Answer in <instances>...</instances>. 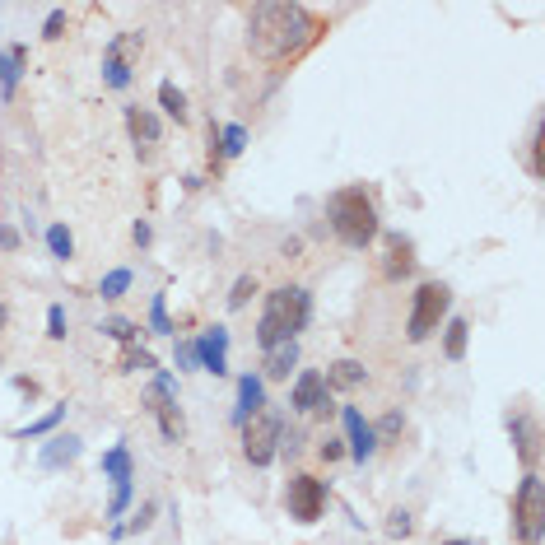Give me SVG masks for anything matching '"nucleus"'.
Listing matches in <instances>:
<instances>
[{"label": "nucleus", "instance_id": "obj_1", "mask_svg": "<svg viewBox=\"0 0 545 545\" xmlns=\"http://www.w3.org/2000/svg\"><path fill=\"white\" fill-rule=\"evenodd\" d=\"M322 33V24L313 19L308 5H289V0H271V5H257L252 10V24H247V47L271 61V66H285L299 52H308Z\"/></svg>", "mask_w": 545, "mask_h": 545}, {"label": "nucleus", "instance_id": "obj_2", "mask_svg": "<svg viewBox=\"0 0 545 545\" xmlns=\"http://www.w3.org/2000/svg\"><path fill=\"white\" fill-rule=\"evenodd\" d=\"M313 322V294L303 285H280L266 294V313L257 322V345L261 350H275V345H289L303 327Z\"/></svg>", "mask_w": 545, "mask_h": 545}, {"label": "nucleus", "instance_id": "obj_3", "mask_svg": "<svg viewBox=\"0 0 545 545\" xmlns=\"http://www.w3.org/2000/svg\"><path fill=\"white\" fill-rule=\"evenodd\" d=\"M327 219H331V233H336L345 247H355V252H364V247L378 238V205H373V196H368L364 187L331 191Z\"/></svg>", "mask_w": 545, "mask_h": 545}, {"label": "nucleus", "instance_id": "obj_4", "mask_svg": "<svg viewBox=\"0 0 545 545\" xmlns=\"http://www.w3.org/2000/svg\"><path fill=\"white\" fill-rule=\"evenodd\" d=\"M513 532L522 545H541L545 536V485L536 471H527L518 494H513Z\"/></svg>", "mask_w": 545, "mask_h": 545}, {"label": "nucleus", "instance_id": "obj_5", "mask_svg": "<svg viewBox=\"0 0 545 545\" xmlns=\"http://www.w3.org/2000/svg\"><path fill=\"white\" fill-rule=\"evenodd\" d=\"M452 308V289L438 285V280H429V285L415 289V303H410V322H406V336L410 341H429L438 331V322L448 317Z\"/></svg>", "mask_w": 545, "mask_h": 545}, {"label": "nucleus", "instance_id": "obj_6", "mask_svg": "<svg viewBox=\"0 0 545 545\" xmlns=\"http://www.w3.org/2000/svg\"><path fill=\"white\" fill-rule=\"evenodd\" d=\"M280 443H285V424H280V415H271V410H261V415H252V420L243 424V457L252 466H271Z\"/></svg>", "mask_w": 545, "mask_h": 545}, {"label": "nucleus", "instance_id": "obj_7", "mask_svg": "<svg viewBox=\"0 0 545 545\" xmlns=\"http://www.w3.org/2000/svg\"><path fill=\"white\" fill-rule=\"evenodd\" d=\"M327 513V485L317 476H294L289 480V518L317 522Z\"/></svg>", "mask_w": 545, "mask_h": 545}, {"label": "nucleus", "instance_id": "obj_8", "mask_svg": "<svg viewBox=\"0 0 545 545\" xmlns=\"http://www.w3.org/2000/svg\"><path fill=\"white\" fill-rule=\"evenodd\" d=\"M150 410L159 415V429H164L168 443H178L182 438V415H178V382L168 378V373H159L150 387Z\"/></svg>", "mask_w": 545, "mask_h": 545}, {"label": "nucleus", "instance_id": "obj_9", "mask_svg": "<svg viewBox=\"0 0 545 545\" xmlns=\"http://www.w3.org/2000/svg\"><path fill=\"white\" fill-rule=\"evenodd\" d=\"M103 471L112 476L108 518H122L126 504H131V452H126V448H108V452H103Z\"/></svg>", "mask_w": 545, "mask_h": 545}, {"label": "nucleus", "instance_id": "obj_10", "mask_svg": "<svg viewBox=\"0 0 545 545\" xmlns=\"http://www.w3.org/2000/svg\"><path fill=\"white\" fill-rule=\"evenodd\" d=\"M140 52V33H122V38L108 42V56H103V80L112 89H126L131 84V56Z\"/></svg>", "mask_w": 545, "mask_h": 545}, {"label": "nucleus", "instance_id": "obj_11", "mask_svg": "<svg viewBox=\"0 0 545 545\" xmlns=\"http://www.w3.org/2000/svg\"><path fill=\"white\" fill-rule=\"evenodd\" d=\"M331 387L327 378L317 373V368H303L299 382H294V392H289V406L299 410V415H313V410H331Z\"/></svg>", "mask_w": 545, "mask_h": 545}, {"label": "nucleus", "instance_id": "obj_12", "mask_svg": "<svg viewBox=\"0 0 545 545\" xmlns=\"http://www.w3.org/2000/svg\"><path fill=\"white\" fill-rule=\"evenodd\" d=\"M191 350H196V364H201L205 373H215V378L229 373V331L224 327H210Z\"/></svg>", "mask_w": 545, "mask_h": 545}, {"label": "nucleus", "instance_id": "obj_13", "mask_svg": "<svg viewBox=\"0 0 545 545\" xmlns=\"http://www.w3.org/2000/svg\"><path fill=\"white\" fill-rule=\"evenodd\" d=\"M341 420H345V434H350V457H355V462H368V457L378 452V434H373V424H368L355 406H345Z\"/></svg>", "mask_w": 545, "mask_h": 545}, {"label": "nucleus", "instance_id": "obj_14", "mask_svg": "<svg viewBox=\"0 0 545 545\" xmlns=\"http://www.w3.org/2000/svg\"><path fill=\"white\" fill-rule=\"evenodd\" d=\"M415 271V243L406 233H387V257H382V280H406Z\"/></svg>", "mask_w": 545, "mask_h": 545}, {"label": "nucleus", "instance_id": "obj_15", "mask_svg": "<svg viewBox=\"0 0 545 545\" xmlns=\"http://www.w3.org/2000/svg\"><path fill=\"white\" fill-rule=\"evenodd\" d=\"M261 406H266V387H261V378L247 373V378L238 382V410H233V424H247L252 415H261Z\"/></svg>", "mask_w": 545, "mask_h": 545}, {"label": "nucleus", "instance_id": "obj_16", "mask_svg": "<svg viewBox=\"0 0 545 545\" xmlns=\"http://www.w3.org/2000/svg\"><path fill=\"white\" fill-rule=\"evenodd\" d=\"M508 429H513V443H518L522 462H527V466L541 462V434H536V424L527 420V415H513V420H508Z\"/></svg>", "mask_w": 545, "mask_h": 545}, {"label": "nucleus", "instance_id": "obj_17", "mask_svg": "<svg viewBox=\"0 0 545 545\" xmlns=\"http://www.w3.org/2000/svg\"><path fill=\"white\" fill-rule=\"evenodd\" d=\"M80 457V438L75 434H56L47 448H42V471H61V466H70Z\"/></svg>", "mask_w": 545, "mask_h": 545}, {"label": "nucleus", "instance_id": "obj_18", "mask_svg": "<svg viewBox=\"0 0 545 545\" xmlns=\"http://www.w3.org/2000/svg\"><path fill=\"white\" fill-rule=\"evenodd\" d=\"M126 126H131V136H136V145L145 140V145H159V136H164V126H159V117L145 108H126Z\"/></svg>", "mask_w": 545, "mask_h": 545}, {"label": "nucleus", "instance_id": "obj_19", "mask_svg": "<svg viewBox=\"0 0 545 545\" xmlns=\"http://www.w3.org/2000/svg\"><path fill=\"white\" fill-rule=\"evenodd\" d=\"M24 61H28L24 47H10V52H5V61H0V94H5V98H14V89H19Z\"/></svg>", "mask_w": 545, "mask_h": 545}, {"label": "nucleus", "instance_id": "obj_20", "mask_svg": "<svg viewBox=\"0 0 545 545\" xmlns=\"http://www.w3.org/2000/svg\"><path fill=\"white\" fill-rule=\"evenodd\" d=\"M322 378H327V387H341V392H350V387H359L368 373H364V364H355V359H336V364H331V373H322Z\"/></svg>", "mask_w": 545, "mask_h": 545}, {"label": "nucleus", "instance_id": "obj_21", "mask_svg": "<svg viewBox=\"0 0 545 545\" xmlns=\"http://www.w3.org/2000/svg\"><path fill=\"white\" fill-rule=\"evenodd\" d=\"M294 364H299V341L266 350V373H271V378H289V368H294Z\"/></svg>", "mask_w": 545, "mask_h": 545}, {"label": "nucleus", "instance_id": "obj_22", "mask_svg": "<svg viewBox=\"0 0 545 545\" xmlns=\"http://www.w3.org/2000/svg\"><path fill=\"white\" fill-rule=\"evenodd\" d=\"M466 336H471V327H466L462 317H452V322H448V336H443V355H448L452 364L466 355Z\"/></svg>", "mask_w": 545, "mask_h": 545}, {"label": "nucleus", "instance_id": "obj_23", "mask_svg": "<svg viewBox=\"0 0 545 545\" xmlns=\"http://www.w3.org/2000/svg\"><path fill=\"white\" fill-rule=\"evenodd\" d=\"M159 103H164V112H168V117H173V122H187V98H182V89H178V84H159Z\"/></svg>", "mask_w": 545, "mask_h": 545}, {"label": "nucleus", "instance_id": "obj_24", "mask_svg": "<svg viewBox=\"0 0 545 545\" xmlns=\"http://www.w3.org/2000/svg\"><path fill=\"white\" fill-rule=\"evenodd\" d=\"M47 247H52L56 261H70V257H75V238H70L66 224H52V229H47Z\"/></svg>", "mask_w": 545, "mask_h": 545}, {"label": "nucleus", "instance_id": "obj_25", "mask_svg": "<svg viewBox=\"0 0 545 545\" xmlns=\"http://www.w3.org/2000/svg\"><path fill=\"white\" fill-rule=\"evenodd\" d=\"M66 420V406H56L52 415H42V420H33V424H24V429H14V438H38V434H52L56 424Z\"/></svg>", "mask_w": 545, "mask_h": 545}, {"label": "nucleus", "instance_id": "obj_26", "mask_svg": "<svg viewBox=\"0 0 545 545\" xmlns=\"http://www.w3.org/2000/svg\"><path fill=\"white\" fill-rule=\"evenodd\" d=\"M215 140H224V145H219V159H233V154H243L247 131L243 126H224V131H215Z\"/></svg>", "mask_w": 545, "mask_h": 545}, {"label": "nucleus", "instance_id": "obj_27", "mask_svg": "<svg viewBox=\"0 0 545 545\" xmlns=\"http://www.w3.org/2000/svg\"><path fill=\"white\" fill-rule=\"evenodd\" d=\"M126 289H131V271H108L103 285H98V294H103V299H122Z\"/></svg>", "mask_w": 545, "mask_h": 545}, {"label": "nucleus", "instance_id": "obj_28", "mask_svg": "<svg viewBox=\"0 0 545 545\" xmlns=\"http://www.w3.org/2000/svg\"><path fill=\"white\" fill-rule=\"evenodd\" d=\"M98 331H108L112 341H122V345H131V341L140 336V327H136V322H126V317H108V322H103Z\"/></svg>", "mask_w": 545, "mask_h": 545}, {"label": "nucleus", "instance_id": "obj_29", "mask_svg": "<svg viewBox=\"0 0 545 545\" xmlns=\"http://www.w3.org/2000/svg\"><path fill=\"white\" fill-rule=\"evenodd\" d=\"M257 294V280L252 275H238V285H233V294H229V308L238 313V308H247V299Z\"/></svg>", "mask_w": 545, "mask_h": 545}, {"label": "nucleus", "instance_id": "obj_30", "mask_svg": "<svg viewBox=\"0 0 545 545\" xmlns=\"http://www.w3.org/2000/svg\"><path fill=\"white\" fill-rule=\"evenodd\" d=\"M122 368H126V373H154V368H159V364H154V355H150V350H126Z\"/></svg>", "mask_w": 545, "mask_h": 545}, {"label": "nucleus", "instance_id": "obj_31", "mask_svg": "<svg viewBox=\"0 0 545 545\" xmlns=\"http://www.w3.org/2000/svg\"><path fill=\"white\" fill-rule=\"evenodd\" d=\"M47 336H52V341H66V308H61V303L47 308Z\"/></svg>", "mask_w": 545, "mask_h": 545}, {"label": "nucleus", "instance_id": "obj_32", "mask_svg": "<svg viewBox=\"0 0 545 545\" xmlns=\"http://www.w3.org/2000/svg\"><path fill=\"white\" fill-rule=\"evenodd\" d=\"M401 429H406V420H401L396 410H387V415H382V424H378V429H373V434H378V438H396V434H401Z\"/></svg>", "mask_w": 545, "mask_h": 545}, {"label": "nucleus", "instance_id": "obj_33", "mask_svg": "<svg viewBox=\"0 0 545 545\" xmlns=\"http://www.w3.org/2000/svg\"><path fill=\"white\" fill-rule=\"evenodd\" d=\"M150 322H154V331H173V322H168V308H164V294H154Z\"/></svg>", "mask_w": 545, "mask_h": 545}, {"label": "nucleus", "instance_id": "obj_34", "mask_svg": "<svg viewBox=\"0 0 545 545\" xmlns=\"http://www.w3.org/2000/svg\"><path fill=\"white\" fill-rule=\"evenodd\" d=\"M527 168H532V178H541L545 173V164H541V122H536V131H532V159H527Z\"/></svg>", "mask_w": 545, "mask_h": 545}, {"label": "nucleus", "instance_id": "obj_35", "mask_svg": "<svg viewBox=\"0 0 545 545\" xmlns=\"http://www.w3.org/2000/svg\"><path fill=\"white\" fill-rule=\"evenodd\" d=\"M61 28H66V14H61V10H52V14H47V24H42V38H61Z\"/></svg>", "mask_w": 545, "mask_h": 545}, {"label": "nucleus", "instance_id": "obj_36", "mask_svg": "<svg viewBox=\"0 0 545 545\" xmlns=\"http://www.w3.org/2000/svg\"><path fill=\"white\" fill-rule=\"evenodd\" d=\"M387 532H392V536H410V513H401V508H396L392 522H387Z\"/></svg>", "mask_w": 545, "mask_h": 545}, {"label": "nucleus", "instance_id": "obj_37", "mask_svg": "<svg viewBox=\"0 0 545 545\" xmlns=\"http://www.w3.org/2000/svg\"><path fill=\"white\" fill-rule=\"evenodd\" d=\"M322 457H327V462H336V457H345L341 438H327V443H322Z\"/></svg>", "mask_w": 545, "mask_h": 545}, {"label": "nucleus", "instance_id": "obj_38", "mask_svg": "<svg viewBox=\"0 0 545 545\" xmlns=\"http://www.w3.org/2000/svg\"><path fill=\"white\" fill-rule=\"evenodd\" d=\"M0 247H5V252H14V247H19V233H14L10 224H5V229H0Z\"/></svg>", "mask_w": 545, "mask_h": 545}, {"label": "nucleus", "instance_id": "obj_39", "mask_svg": "<svg viewBox=\"0 0 545 545\" xmlns=\"http://www.w3.org/2000/svg\"><path fill=\"white\" fill-rule=\"evenodd\" d=\"M150 513H154V508H150V504L140 508V513H136V522H131V532H145V527H150Z\"/></svg>", "mask_w": 545, "mask_h": 545}, {"label": "nucleus", "instance_id": "obj_40", "mask_svg": "<svg viewBox=\"0 0 545 545\" xmlns=\"http://www.w3.org/2000/svg\"><path fill=\"white\" fill-rule=\"evenodd\" d=\"M131 238H136L140 247H150V238H154V233H150V224H136V229H131Z\"/></svg>", "mask_w": 545, "mask_h": 545}, {"label": "nucleus", "instance_id": "obj_41", "mask_svg": "<svg viewBox=\"0 0 545 545\" xmlns=\"http://www.w3.org/2000/svg\"><path fill=\"white\" fill-rule=\"evenodd\" d=\"M5 322H10V308H5V303H0V331H5Z\"/></svg>", "mask_w": 545, "mask_h": 545}, {"label": "nucleus", "instance_id": "obj_42", "mask_svg": "<svg viewBox=\"0 0 545 545\" xmlns=\"http://www.w3.org/2000/svg\"><path fill=\"white\" fill-rule=\"evenodd\" d=\"M443 545H476V541H443Z\"/></svg>", "mask_w": 545, "mask_h": 545}]
</instances>
